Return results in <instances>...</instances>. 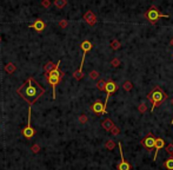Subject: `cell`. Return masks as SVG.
<instances>
[{
  "label": "cell",
  "mask_w": 173,
  "mask_h": 170,
  "mask_svg": "<svg viewBox=\"0 0 173 170\" xmlns=\"http://www.w3.org/2000/svg\"><path fill=\"white\" fill-rule=\"evenodd\" d=\"M171 123H172V124H173V117H172V122H171Z\"/></svg>",
  "instance_id": "16"
},
{
  "label": "cell",
  "mask_w": 173,
  "mask_h": 170,
  "mask_svg": "<svg viewBox=\"0 0 173 170\" xmlns=\"http://www.w3.org/2000/svg\"><path fill=\"white\" fill-rule=\"evenodd\" d=\"M80 47H81V50H82V59H81V64H80L79 71H77V72L74 73V77H75L77 79H80V78L82 77V67H84L85 57H86V54H87V52H89V51H91V50H92V43H91V41H89V40H84V41L81 43Z\"/></svg>",
  "instance_id": "3"
},
{
  "label": "cell",
  "mask_w": 173,
  "mask_h": 170,
  "mask_svg": "<svg viewBox=\"0 0 173 170\" xmlns=\"http://www.w3.org/2000/svg\"><path fill=\"white\" fill-rule=\"evenodd\" d=\"M145 17H146V19H147L150 22H152V24L157 22L160 18H168L167 14H163V13H160L154 6H152V7L145 13Z\"/></svg>",
  "instance_id": "5"
},
{
  "label": "cell",
  "mask_w": 173,
  "mask_h": 170,
  "mask_svg": "<svg viewBox=\"0 0 173 170\" xmlns=\"http://www.w3.org/2000/svg\"><path fill=\"white\" fill-rule=\"evenodd\" d=\"M92 109H93V111H94L96 113H98V115H104V113H106V110H105V107H104V104H103L101 102H99V100H97V102L93 104Z\"/></svg>",
  "instance_id": "11"
},
{
  "label": "cell",
  "mask_w": 173,
  "mask_h": 170,
  "mask_svg": "<svg viewBox=\"0 0 173 170\" xmlns=\"http://www.w3.org/2000/svg\"><path fill=\"white\" fill-rule=\"evenodd\" d=\"M117 89H118V85L115 84L114 81H112V80H108V81L105 84V91H106V98H105V103H104L105 110H106V104H107V100H108L110 96L117 91Z\"/></svg>",
  "instance_id": "7"
},
{
  "label": "cell",
  "mask_w": 173,
  "mask_h": 170,
  "mask_svg": "<svg viewBox=\"0 0 173 170\" xmlns=\"http://www.w3.org/2000/svg\"><path fill=\"white\" fill-rule=\"evenodd\" d=\"M17 92L24 100H26L30 105H32L45 93V89L34 78L30 77L17 90Z\"/></svg>",
  "instance_id": "1"
},
{
  "label": "cell",
  "mask_w": 173,
  "mask_h": 170,
  "mask_svg": "<svg viewBox=\"0 0 173 170\" xmlns=\"http://www.w3.org/2000/svg\"><path fill=\"white\" fill-rule=\"evenodd\" d=\"M30 28H34L36 31L41 32V31H44V28H45V22L43 20H40V19H37L34 21V24L30 25Z\"/></svg>",
  "instance_id": "12"
},
{
  "label": "cell",
  "mask_w": 173,
  "mask_h": 170,
  "mask_svg": "<svg viewBox=\"0 0 173 170\" xmlns=\"http://www.w3.org/2000/svg\"><path fill=\"white\" fill-rule=\"evenodd\" d=\"M64 4H65V3H59V1H55V5H57V6H59V7H60V6H63Z\"/></svg>",
  "instance_id": "15"
},
{
  "label": "cell",
  "mask_w": 173,
  "mask_h": 170,
  "mask_svg": "<svg viewBox=\"0 0 173 170\" xmlns=\"http://www.w3.org/2000/svg\"><path fill=\"white\" fill-rule=\"evenodd\" d=\"M31 109H32V105H30V107H28V122H27V125L22 130V135L27 139H31L34 136V132H36L34 129L31 125Z\"/></svg>",
  "instance_id": "6"
},
{
  "label": "cell",
  "mask_w": 173,
  "mask_h": 170,
  "mask_svg": "<svg viewBox=\"0 0 173 170\" xmlns=\"http://www.w3.org/2000/svg\"><path fill=\"white\" fill-rule=\"evenodd\" d=\"M59 65H60V60L57 63V65L54 66V69L47 76V83L51 85L52 90H53V98H55V86L60 83L61 77H63V73L59 70Z\"/></svg>",
  "instance_id": "2"
},
{
  "label": "cell",
  "mask_w": 173,
  "mask_h": 170,
  "mask_svg": "<svg viewBox=\"0 0 173 170\" xmlns=\"http://www.w3.org/2000/svg\"><path fill=\"white\" fill-rule=\"evenodd\" d=\"M164 166H165L167 170H173V156L170 157V158H167V159L165 161Z\"/></svg>",
  "instance_id": "13"
},
{
  "label": "cell",
  "mask_w": 173,
  "mask_h": 170,
  "mask_svg": "<svg viewBox=\"0 0 173 170\" xmlns=\"http://www.w3.org/2000/svg\"><path fill=\"white\" fill-rule=\"evenodd\" d=\"M165 145V140L163 138H156V144H154V148H156V151H154V157H153V161L157 159V156H158V152L160 149H163Z\"/></svg>",
  "instance_id": "10"
},
{
  "label": "cell",
  "mask_w": 173,
  "mask_h": 170,
  "mask_svg": "<svg viewBox=\"0 0 173 170\" xmlns=\"http://www.w3.org/2000/svg\"><path fill=\"white\" fill-rule=\"evenodd\" d=\"M103 126H104L106 130H110V129L113 126V123H112V121H111V119H106V121H104V122H103Z\"/></svg>",
  "instance_id": "14"
},
{
  "label": "cell",
  "mask_w": 173,
  "mask_h": 170,
  "mask_svg": "<svg viewBox=\"0 0 173 170\" xmlns=\"http://www.w3.org/2000/svg\"><path fill=\"white\" fill-rule=\"evenodd\" d=\"M118 147H119L120 158H121L120 163L117 165L118 170H131V165H130V163H128V162H126V161H125V158H124V152H123V149H121V143H118Z\"/></svg>",
  "instance_id": "8"
},
{
  "label": "cell",
  "mask_w": 173,
  "mask_h": 170,
  "mask_svg": "<svg viewBox=\"0 0 173 170\" xmlns=\"http://www.w3.org/2000/svg\"><path fill=\"white\" fill-rule=\"evenodd\" d=\"M167 98V95L163 91V90H160L159 88H156L151 93H150V99H151V102H152V112H153V109L157 106V105H159V103H161L163 100H165Z\"/></svg>",
  "instance_id": "4"
},
{
  "label": "cell",
  "mask_w": 173,
  "mask_h": 170,
  "mask_svg": "<svg viewBox=\"0 0 173 170\" xmlns=\"http://www.w3.org/2000/svg\"><path fill=\"white\" fill-rule=\"evenodd\" d=\"M156 144V137L152 133H149L145 138L142 139V145L145 147L146 149H152Z\"/></svg>",
  "instance_id": "9"
}]
</instances>
